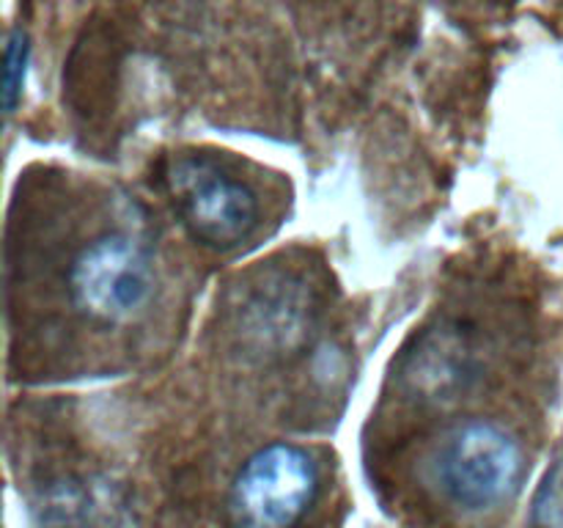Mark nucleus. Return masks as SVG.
Segmentation results:
<instances>
[{
  "label": "nucleus",
  "instance_id": "obj_1",
  "mask_svg": "<svg viewBox=\"0 0 563 528\" xmlns=\"http://www.w3.org/2000/svg\"><path fill=\"white\" fill-rule=\"evenodd\" d=\"M163 176L176 215L201 245L231 251L256 231V193L225 174L214 160L203 154H176Z\"/></svg>",
  "mask_w": 563,
  "mask_h": 528
},
{
  "label": "nucleus",
  "instance_id": "obj_2",
  "mask_svg": "<svg viewBox=\"0 0 563 528\" xmlns=\"http://www.w3.org/2000/svg\"><path fill=\"white\" fill-rule=\"evenodd\" d=\"M522 449L500 424L471 418L445 435L438 451V482L465 512H489L520 490Z\"/></svg>",
  "mask_w": 563,
  "mask_h": 528
},
{
  "label": "nucleus",
  "instance_id": "obj_3",
  "mask_svg": "<svg viewBox=\"0 0 563 528\" xmlns=\"http://www.w3.org/2000/svg\"><path fill=\"white\" fill-rule=\"evenodd\" d=\"M154 280L152 253L126 234H102L86 242L69 267L75 306L108 324L135 319L152 300Z\"/></svg>",
  "mask_w": 563,
  "mask_h": 528
},
{
  "label": "nucleus",
  "instance_id": "obj_4",
  "mask_svg": "<svg viewBox=\"0 0 563 528\" xmlns=\"http://www.w3.org/2000/svg\"><path fill=\"white\" fill-rule=\"evenodd\" d=\"M319 490L317 462L295 443H269L234 476L229 515L236 528H291Z\"/></svg>",
  "mask_w": 563,
  "mask_h": 528
},
{
  "label": "nucleus",
  "instance_id": "obj_5",
  "mask_svg": "<svg viewBox=\"0 0 563 528\" xmlns=\"http://www.w3.org/2000/svg\"><path fill=\"white\" fill-rule=\"evenodd\" d=\"M317 319L313 289L289 270L258 273L234 306V333L242 350L278 361L308 341Z\"/></svg>",
  "mask_w": 563,
  "mask_h": 528
},
{
  "label": "nucleus",
  "instance_id": "obj_6",
  "mask_svg": "<svg viewBox=\"0 0 563 528\" xmlns=\"http://www.w3.org/2000/svg\"><path fill=\"white\" fill-rule=\"evenodd\" d=\"M473 380V350L454 328H440L418 341L405 363V383L427 402H451Z\"/></svg>",
  "mask_w": 563,
  "mask_h": 528
},
{
  "label": "nucleus",
  "instance_id": "obj_7",
  "mask_svg": "<svg viewBox=\"0 0 563 528\" xmlns=\"http://www.w3.org/2000/svg\"><path fill=\"white\" fill-rule=\"evenodd\" d=\"M49 517L55 528H102L104 520H113V504L99 498L97 490H88V482L69 484L55 490Z\"/></svg>",
  "mask_w": 563,
  "mask_h": 528
},
{
  "label": "nucleus",
  "instance_id": "obj_8",
  "mask_svg": "<svg viewBox=\"0 0 563 528\" xmlns=\"http://www.w3.org/2000/svg\"><path fill=\"white\" fill-rule=\"evenodd\" d=\"M27 33L22 28H14L5 38V53H3V108L5 113H14L16 102L22 97V86H25V72H27Z\"/></svg>",
  "mask_w": 563,
  "mask_h": 528
},
{
  "label": "nucleus",
  "instance_id": "obj_9",
  "mask_svg": "<svg viewBox=\"0 0 563 528\" xmlns=\"http://www.w3.org/2000/svg\"><path fill=\"white\" fill-rule=\"evenodd\" d=\"M533 526L563 528V454L548 468L533 498Z\"/></svg>",
  "mask_w": 563,
  "mask_h": 528
}]
</instances>
